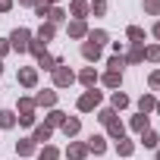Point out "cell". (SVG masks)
Instances as JSON below:
<instances>
[{
    "mask_svg": "<svg viewBox=\"0 0 160 160\" xmlns=\"http://www.w3.org/2000/svg\"><path fill=\"white\" fill-rule=\"evenodd\" d=\"M10 47H16L19 53L28 50V47H32V32H28V28H16V32L10 35Z\"/></svg>",
    "mask_w": 160,
    "mask_h": 160,
    "instance_id": "6da1fadb",
    "label": "cell"
},
{
    "mask_svg": "<svg viewBox=\"0 0 160 160\" xmlns=\"http://www.w3.org/2000/svg\"><path fill=\"white\" fill-rule=\"evenodd\" d=\"M72 69H66V66H57L53 69V82H57V88H66V85H72Z\"/></svg>",
    "mask_w": 160,
    "mask_h": 160,
    "instance_id": "7a4b0ae2",
    "label": "cell"
},
{
    "mask_svg": "<svg viewBox=\"0 0 160 160\" xmlns=\"http://www.w3.org/2000/svg\"><path fill=\"white\" fill-rule=\"evenodd\" d=\"M98 104H101V91H94V88H91L88 94L78 98V110H94Z\"/></svg>",
    "mask_w": 160,
    "mask_h": 160,
    "instance_id": "3957f363",
    "label": "cell"
},
{
    "mask_svg": "<svg viewBox=\"0 0 160 160\" xmlns=\"http://www.w3.org/2000/svg\"><path fill=\"white\" fill-rule=\"evenodd\" d=\"M19 113H22L19 122H22V126H32V122H35V116H32V113H35V101H19Z\"/></svg>",
    "mask_w": 160,
    "mask_h": 160,
    "instance_id": "277c9868",
    "label": "cell"
},
{
    "mask_svg": "<svg viewBox=\"0 0 160 160\" xmlns=\"http://www.w3.org/2000/svg\"><path fill=\"white\" fill-rule=\"evenodd\" d=\"M69 160H85L88 157V144H69Z\"/></svg>",
    "mask_w": 160,
    "mask_h": 160,
    "instance_id": "5b68a950",
    "label": "cell"
},
{
    "mask_svg": "<svg viewBox=\"0 0 160 160\" xmlns=\"http://www.w3.org/2000/svg\"><path fill=\"white\" fill-rule=\"evenodd\" d=\"M35 104H38V107H53V104H57V94H53V91H41V94L35 98Z\"/></svg>",
    "mask_w": 160,
    "mask_h": 160,
    "instance_id": "8992f818",
    "label": "cell"
},
{
    "mask_svg": "<svg viewBox=\"0 0 160 160\" xmlns=\"http://www.w3.org/2000/svg\"><path fill=\"white\" fill-rule=\"evenodd\" d=\"M16 154H19V157H28V154H35V141H32V138H22V141L16 144Z\"/></svg>",
    "mask_w": 160,
    "mask_h": 160,
    "instance_id": "52a82bcc",
    "label": "cell"
},
{
    "mask_svg": "<svg viewBox=\"0 0 160 160\" xmlns=\"http://www.w3.org/2000/svg\"><path fill=\"white\" fill-rule=\"evenodd\" d=\"M19 82H22L25 88H32V85L38 82V72H35V69H22V72H19Z\"/></svg>",
    "mask_w": 160,
    "mask_h": 160,
    "instance_id": "ba28073f",
    "label": "cell"
},
{
    "mask_svg": "<svg viewBox=\"0 0 160 160\" xmlns=\"http://www.w3.org/2000/svg\"><path fill=\"white\" fill-rule=\"evenodd\" d=\"M119 82H122V72H116V69H110V72L104 75V85H107V88H116Z\"/></svg>",
    "mask_w": 160,
    "mask_h": 160,
    "instance_id": "9c48e42d",
    "label": "cell"
},
{
    "mask_svg": "<svg viewBox=\"0 0 160 160\" xmlns=\"http://www.w3.org/2000/svg\"><path fill=\"white\" fill-rule=\"evenodd\" d=\"M154 107H157V101H154V98H151V94H144V98H141V101H138V110H141V113H144V116H148V113H151V110H154Z\"/></svg>",
    "mask_w": 160,
    "mask_h": 160,
    "instance_id": "30bf717a",
    "label": "cell"
},
{
    "mask_svg": "<svg viewBox=\"0 0 160 160\" xmlns=\"http://www.w3.org/2000/svg\"><path fill=\"white\" fill-rule=\"evenodd\" d=\"M104 148H107V141H104L101 135H91V141H88V151H94V154H104Z\"/></svg>",
    "mask_w": 160,
    "mask_h": 160,
    "instance_id": "8fae6325",
    "label": "cell"
},
{
    "mask_svg": "<svg viewBox=\"0 0 160 160\" xmlns=\"http://www.w3.org/2000/svg\"><path fill=\"white\" fill-rule=\"evenodd\" d=\"M82 53H85V60H98V57H101V47H98V44H91V41H88V44H85V47H82Z\"/></svg>",
    "mask_w": 160,
    "mask_h": 160,
    "instance_id": "7c38bea8",
    "label": "cell"
},
{
    "mask_svg": "<svg viewBox=\"0 0 160 160\" xmlns=\"http://www.w3.org/2000/svg\"><path fill=\"white\" fill-rule=\"evenodd\" d=\"M47 138H50V126H38V129H35V135H32V141H35V144H38V141H47Z\"/></svg>",
    "mask_w": 160,
    "mask_h": 160,
    "instance_id": "4fadbf2b",
    "label": "cell"
},
{
    "mask_svg": "<svg viewBox=\"0 0 160 160\" xmlns=\"http://www.w3.org/2000/svg\"><path fill=\"white\" fill-rule=\"evenodd\" d=\"M78 78H82V82H85L88 88H94V82H98V72H94V69H82V75H78Z\"/></svg>",
    "mask_w": 160,
    "mask_h": 160,
    "instance_id": "5bb4252c",
    "label": "cell"
},
{
    "mask_svg": "<svg viewBox=\"0 0 160 160\" xmlns=\"http://www.w3.org/2000/svg\"><path fill=\"white\" fill-rule=\"evenodd\" d=\"M38 60H41V66H44V69H57V66H60V60H53L50 53H38Z\"/></svg>",
    "mask_w": 160,
    "mask_h": 160,
    "instance_id": "9a60e30c",
    "label": "cell"
},
{
    "mask_svg": "<svg viewBox=\"0 0 160 160\" xmlns=\"http://www.w3.org/2000/svg\"><path fill=\"white\" fill-rule=\"evenodd\" d=\"M116 151H119L122 157H129V154L135 151V144H132V141H126V138H119V141H116Z\"/></svg>",
    "mask_w": 160,
    "mask_h": 160,
    "instance_id": "2e32d148",
    "label": "cell"
},
{
    "mask_svg": "<svg viewBox=\"0 0 160 160\" xmlns=\"http://www.w3.org/2000/svg\"><path fill=\"white\" fill-rule=\"evenodd\" d=\"M69 35H72V38H82V35H85V22H82V19H75V22L69 25Z\"/></svg>",
    "mask_w": 160,
    "mask_h": 160,
    "instance_id": "e0dca14e",
    "label": "cell"
},
{
    "mask_svg": "<svg viewBox=\"0 0 160 160\" xmlns=\"http://www.w3.org/2000/svg\"><path fill=\"white\" fill-rule=\"evenodd\" d=\"M50 38H53V22L41 25V32H38V41H50Z\"/></svg>",
    "mask_w": 160,
    "mask_h": 160,
    "instance_id": "ac0fdd59",
    "label": "cell"
},
{
    "mask_svg": "<svg viewBox=\"0 0 160 160\" xmlns=\"http://www.w3.org/2000/svg\"><path fill=\"white\" fill-rule=\"evenodd\" d=\"M132 129H135V132H148V116H144V113L135 116V119H132Z\"/></svg>",
    "mask_w": 160,
    "mask_h": 160,
    "instance_id": "d6986e66",
    "label": "cell"
},
{
    "mask_svg": "<svg viewBox=\"0 0 160 160\" xmlns=\"http://www.w3.org/2000/svg\"><path fill=\"white\" fill-rule=\"evenodd\" d=\"M141 144L144 148H157V132H141Z\"/></svg>",
    "mask_w": 160,
    "mask_h": 160,
    "instance_id": "ffe728a7",
    "label": "cell"
},
{
    "mask_svg": "<svg viewBox=\"0 0 160 160\" xmlns=\"http://www.w3.org/2000/svg\"><path fill=\"white\" fill-rule=\"evenodd\" d=\"M13 122H16V116H13L10 110H0V126H3V129H10Z\"/></svg>",
    "mask_w": 160,
    "mask_h": 160,
    "instance_id": "44dd1931",
    "label": "cell"
},
{
    "mask_svg": "<svg viewBox=\"0 0 160 160\" xmlns=\"http://www.w3.org/2000/svg\"><path fill=\"white\" fill-rule=\"evenodd\" d=\"M129 38H132L135 44H141V41H144V28H138V25H132V28H129Z\"/></svg>",
    "mask_w": 160,
    "mask_h": 160,
    "instance_id": "7402d4cb",
    "label": "cell"
},
{
    "mask_svg": "<svg viewBox=\"0 0 160 160\" xmlns=\"http://www.w3.org/2000/svg\"><path fill=\"white\" fill-rule=\"evenodd\" d=\"M129 60H132V63H141V60H144V47H138V44H135V47L129 50Z\"/></svg>",
    "mask_w": 160,
    "mask_h": 160,
    "instance_id": "603a6c76",
    "label": "cell"
},
{
    "mask_svg": "<svg viewBox=\"0 0 160 160\" xmlns=\"http://www.w3.org/2000/svg\"><path fill=\"white\" fill-rule=\"evenodd\" d=\"M113 107H116V110H122V107H129V98H126L122 91H116V94H113Z\"/></svg>",
    "mask_w": 160,
    "mask_h": 160,
    "instance_id": "cb8c5ba5",
    "label": "cell"
},
{
    "mask_svg": "<svg viewBox=\"0 0 160 160\" xmlns=\"http://www.w3.org/2000/svg\"><path fill=\"white\" fill-rule=\"evenodd\" d=\"M107 129H110V135H113V138H122V122H119V119L107 122Z\"/></svg>",
    "mask_w": 160,
    "mask_h": 160,
    "instance_id": "d4e9b609",
    "label": "cell"
},
{
    "mask_svg": "<svg viewBox=\"0 0 160 160\" xmlns=\"http://www.w3.org/2000/svg\"><path fill=\"white\" fill-rule=\"evenodd\" d=\"M63 132H66V135H75V132H78V119H66V122H63Z\"/></svg>",
    "mask_w": 160,
    "mask_h": 160,
    "instance_id": "484cf974",
    "label": "cell"
},
{
    "mask_svg": "<svg viewBox=\"0 0 160 160\" xmlns=\"http://www.w3.org/2000/svg\"><path fill=\"white\" fill-rule=\"evenodd\" d=\"M60 154H57V148H44L41 154H38V160H57Z\"/></svg>",
    "mask_w": 160,
    "mask_h": 160,
    "instance_id": "4316f807",
    "label": "cell"
},
{
    "mask_svg": "<svg viewBox=\"0 0 160 160\" xmlns=\"http://www.w3.org/2000/svg\"><path fill=\"white\" fill-rule=\"evenodd\" d=\"M88 41H91V44H98V47H101V44H104V41H107V32H91V38H88Z\"/></svg>",
    "mask_w": 160,
    "mask_h": 160,
    "instance_id": "83f0119b",
    "label": "cell"
},
{
    "mask_svg": "<svg viewBox=\"0 0 160 160\" xmlns=\"http://www.w3.org/2000/svg\"><path fill=\"white\" fill-rule=\"evenodd\" d=\"M72 16H75V19L85 16V3H82V0H75V3H72Z\"/></svg>",
    "mask_w": 160,
    "mask_h": 160,
    "instance_id": "f1b7e54d",
    "label": "cell"
},
{
    "mask_svg": "<svg viewBox=\"0 0 160 160\" xmlns=\"http://www.w3.org/2000/svg\"><path fill=\"white\" fill-rule=\"evenodd\" d=\"M98 119L107 126V122H113V119H116V113H113V110H101V116H98Z\"/></svg>",
    "mask_w": 160,
    "mask_h": 160,
    "instance_id": "f546056e",
    "label": "cell"
},
{
    "mask_svg": "<svg viewBox=\"0 0 160 160\" xmlns=\"http://www.w3.org/2000/svg\"><path fill=\"white\" fill-rule=\"evenodd\" d=\"M63 122H66V116H63L60 110H53V113H50V126H63Z\"/></svg>",
    "mask_w": 160,
    "mask_h": 160,
    "instance_id": "4dcf8cb0",
    "label": "cell"
},
{
    "mask_svg": "<svg viewBox=\"0 0 160 160\" xmlns=\"http://www.w3.org/2000/svg\"><path fill=\"white\" fill-rule=\"evenodd\" d=\"M144 10L148 13H160V0H144Z\"/></svg>",
    "mask_w": 160,
    "mask_h": 160,
    "instance_id": "1f68e13d",
    "label": "cell"
},
{
    "mask_svg": "<svg viewBox=\"0 0 160 160\" xmlns=\"http://www.w3.org/2000/svg\"><path fill=\"white\" fill-rule=\"evenodd\" d=\"M35 13L44 19V16H50V7H47V3H35Z\"/></svg>",
    "mask_w": 160,
    "mask_h": 160,
    "instance_id": "d6a6232c",
    "label": "cell"
},
{
    "mask_svg": "<svg viewBox=\"0 0 160 160\" xmlns=\"http://www.w3.org/2000/svg\"><path fill=\"white\" fill-rule=\"evenodd\" d=\"M144 57H148V60H154V63H157V60H160V47H148V50H144Z\"/></svg>",
    "mask_w": 160,
    "mask_h": 160,
    "instance_id": "836d02e7",
    "label": "cell"
},
{
    "mask_svg": "<svg viewBox=\"0 0 160 160\" xmlns=\"http://www.w3.org/2000/svg\"><path fill=\"white\" fill-rule=\"evenodd\" d=\"M91 10H94V13H98V16H101V13H104V10H107V0H94V3H91Z\"/></svg>",
    "mask_w": 160,
    "mask_h": 160,
    "instance_id": "e575fe53",
    "label": "cell"
},
{
    "mask_svg": "<svg viewBox=\"0 0 160 160\" xmlns=\"http://www.w3.org/2000/svg\"><path fill=\"white\" fill-rule=\"evenodd\" d=\"M110 69H116V72H122V57H110Z\"/></svg>",
    "mask_w": 160,
    "mask_h": 160,
    "instance_id": "d590c367",
    "label": "cell"
},
{
    "mask_svg": "<svg viewBox=\"0 0 160 160\" xmlns=\"http://www.w3.org/2000/svg\"><path fill=\"white\" fill-rule=\"evenodd\" d=\"M50 19H53V22H63L66 13H63V10H50Z\"/></svg>",
    "mask_w": 160,
    "mask_h": 160,
    "instance_id": "8d00e7d4",
    "label": "cell"
},
{
    "mask_svg": "<svg viewBox=\"0 0 160 160\" xmlns=\"http://www.w3.org/2000/svg\"><path fill=\"white\" fill-rule=\"evenodd\" d=\"M151 88H160V72H154V75H151Z\"/></svg>",
    "mask_w": 160,
    "mask_h": 160,
    "instance_id": "74e56055",
    "label": "cell"
},
{
    "mask_svg": "<svg viewBox=\"0 0 160 160\" xmlns=\"http://www.w3.org/2000/svg\"><path fill=\"white\" fill-rule=\"evenodd\" d=\"M10 7H13V0H0V13H7Z\"/></svg>",
    "mask_w": 160,
    "mask_h": 160,
    "instance_id": "f35d334b",
    "label": "cell"
},
{
    "mask_svg": "<svg viewBox=\"0 0 160 160\" xmlns=\"http://www.w3.org/2000/svg\"><path fill=\"white\" fill-rule=\"evenodd\" d=\"M7 50H10V44H7V41H0V57H3Z\"/></svg>",
    "mask_w": 160,
    "mask_h": 160,
    "instance_id": "ab89813d",
    "label": "cell"
},
{
    "mask_svg": "<svg viewBox=\"0 0 160 160\" xmlns=\"http://www.w3.org/2000/svg\"><path fill=\"white\" fill-rule=\"evenodd\" d=\"M154 35H157V38H160V22H157V25H154Z\"/></svg>",
    "mask_w": 160,
    "mask_h": 160,
    "instance_id": "60d3db41",
    "label": "cell"
},
{
    "mask_svg": "<svg viewBox=\"0 0 160 160\" xmlns=\"http://www.w3.org/2000/svg\"><path fill=\"white\" fill-rule=\"evenodd\" d=\"M154 110H157V113H160V101H157V107H154Z\"/></svg>",
    "mask_w": 160,
    "mask_h": 160,
    "instance_id": "b9f144b4",
    "label": "cell"
},
{
    "mask_svg": "<svg viewBox=\"0 0 160 160\" xmlns=\"http://www.w3.org/2000/svg\"><path fill=\"white\" fill-rule=\"evenodd\" d=\"M22 3H35V0H22Z\"/></svg>",
    "mask_w": 160,
    "mask_h": 160,
    "instance_id": "7bdbcfd3",
    "label": "cell"
},
{
    "mask_svg": "<svg viewBox=\"0 0 160 160\" xmlns=\"http://www.w3.org/2000/svg\"><path fill=\"white\" fill-rule=\"evenodd\" d=\"M47 3H57V0H47Z\"/></svg>",
    "mask_w": 160,
    "mask_h": 160,
    "instance_id": "ee69618b",
    "label": "cell"
},
{
    "mask_svg": "<svg viewBox=\"0 0 160 160\" xmlns=\"http://www.w3.org/2000/svg\"><path fill=\"white\" fill-rule=\"evenodd\" d=\"M0 72H3V63H0Z\"/></svg>",
    "mask_w": 160,
    "mask_h": 160,
    "instance_id": "f6af8a7d",
    "label": "cell"
},
{
    "mask_svg": "<svg viewBox=\"0 0 160 160\" xmlns=\"http://www.w3.org/2000/svg\"><path fill=\"white\" fill-rule=\"evenodd\" d=\"M157 160H160V151H157Z\"/></svg>",
    "mask_w": 160,
    "mask_h": 160,
    "instance_id": "bcb514c9",
    "label": "cell"
}]
</instances>
